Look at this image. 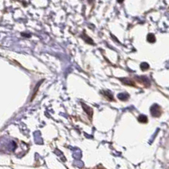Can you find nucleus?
<instances>
[{
    "mask_svg": "<svg viewBox=\"0 0 169 169\" xmlns=\"http://www.w3.org/2000/svg\"><path fill=\"white\" fill-rule=\"evenodd\" d=\"M151 113L154 117H159L161 115V108L158 105H153L151 108Z\"/></svg>",
    "mask_w": 169,
    "mask_h": 169,
    "instance_id": "nucleus-1",
    "label": "nucleus"
},
{
    "mask_svg": "<svg viewBox=\"0 0 169 169\" xmlns=\"http://www.w3.org/2000/svg\"><path fill=\"white\" fill-rule=\"evenodd\" d=\"M118 97L119 98L121 101H126L128 99L129 96H128V94H126V93H120V94H118Z\"/></svg>",
    "mask_w": 169,
    "mask_h": 169,
    "instance_id": "nucleus-2",
    "label": "nucleus"
},
{
    "mask_svg": "<svg viewBox=\"0 0 169 169\" xmlns=\"http://www.w3.org/2000/svg\"><path fill=\"white\" fill-rule=\"evenodd\" d=\"M138 120H139V122H140V123H147V121H148V119H147V117H146L145 115H140L139 116V118H138Z\"/></svg>",
    "mask_w": 169,
    "mask_h": 169,
    "instance_id": "nucleus-3",
    "label": "nucleus"
},
{
    "mask_svg": "<svg viewBox=\"0 0 169 169\" xmlns=\"http://www.w3.org/2000/svg\"><path fill=\"white\" fill-rule=\"evenodd\" d=\"M147 41L149 42H151V43H153V42H156V37L154 36L153 34H149L147 36Z\"/></svg>",
    "mask_w": 169,
    "mask_h": 169,
    "instance_id": "nucleus-4",
    "label": "nucleus"
},
{
    "mask_svg": "<svg viewBox=\"0 0 169 169\" xmlns=\"http://www.w3.org/2000/svg\"><path fill=\"white\" fill-rule=\"evenodd\" d=\"M82 106L85 108V111L88 113V115L91 117V115H92V110H91V108L89 107H88V106H86V105H85V104H82Z\"/></svg>",
    "mask_w": 169,
    "mask_h": 169,
    "instance_id": "nucleus-5",
    "label": "nucleus"
},
{
    "mask_svg": "<svg viewBox=\"0 0 169 169\" xmlns=\"http://www.w3.org/2000/svg\"><path fill=\"white\" fill-rule=\"evenodd\" d=\"M140 68H141V69L142 70H146V69H149V64H147V63L144 62L140 64Z\"/></svg>",
    "mask_w": 169,
    "mask_h": 169,
    "instance_id": "nucleus-6",
    "label": "nucleus"
},
{
    "mask_svg": "<svg viewBox=\"0 0 169 169\" xmlns=\"http://www.w3.org/2000/svg\"><path fill=\"white\" fill-rule=\"evenodd\" d=\"M85 35V37H84V39H85V41L86 42H88V43H90V44H94V42H93V41L91 39H90L89 37H87V36H85V34H84Z\"/></svg>",
    "mask_w": 169,
    "mask_h": 169,
    "instance_id": "nucleus-7",
    "label": "nucleus"
},
{
    "mask_svg": "<svg viewBox=\"0 0 169 169\" xmlns=\"http://www.w3.org/2000/svg\"><path fill=\"white\" fill-rule=\"evenodd\" d=\"M118 1L119 2V3H122V2H123V0H118Z\"/></svg>",
    "mask_w": 169,
    "mask_h": 169,
    "instance_id": "nucleus-8",
    "label": "nucleus"
},
{
    "mask_svg": "<svg viewBox=\"0 0 169 169\" xmlns=\"http://www.w3.org/2000/svg\"><path fill=\"white\" fill-rule=\"evenodd\" d=\"M89 2H92V0H89Z\"/></svg>",
    "mask_w": 169,
    "mask_h": 169,
    "instance_id": "nucleus-9",
    "label": "nucleus"
}]
</instances>
